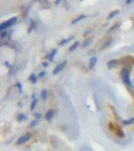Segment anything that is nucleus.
Instances as JSON below:
<instances>
[{"label": "nucleus", "mask_w": 134, "mask_h": 151, "mask_svg": "<svg viewBox=\"0 0 134 151\" xmlns=\"http://www.w3.org/2000/svg\"><path fill=\"white\" fill-rule=\"evenodd\" d=\"M86 17H87V15H84V14H83V15H80V16H78L76 19H74V20L72 21V23H73V24H76L77 22H79V21H81V20L85 19Z\"/></svg>", "instance_id": "2"}, {"label": "nucleus", "mask_w": 134, "mask_h": 151, "mask_svg": "<svg viewBox=\"0 0 134 151\" xmlns=\"http://www.w3.org/2000/svg\"><path fill=\"white\" fill-rule=\"evenodd\" d=\"M59 2H61V0H58V1H55V4H59Z\"/></svg>", "instance_id": "6"}, {"label": "nucleus", "mask_w": 134, "mask_h": 151, "mask_svg": "<svg viewBox=\"0 0 134 151\" xmlns=\"http://www.w3.org/2000/svg\"><path fill=\"white\" fill-rule=\"evenodd\" d=\"M132 1H134V0H126V3H127V4H130Z\"/></svg>", "instance_id": "5"}, {"label": "nucleus", "mask_w": 134, "mask_h": 151, "mask_svg": "<svg viewBox=\"0 0 134 151\" xmlns=\"http://www.w3.org/2000/svg\"><path fill=\"white\" fill-rule=\"evenodd\" d=\"M118 13H119V11H118V10H115V11H113V12L110 13V15L108 16V18H112V17H114V16H116Z\"/></svg>", "instance_id": "3"}, {"label": "nucleus", "mask_w": 134, "mask_h": 151, "mask_svg": "<svg viewBox=\"0 0 134 151\" xmlns=\"http://www.w3.org/2000/svg\"><path fill=\"white\" fill-rule=\"evenodd\" d=\"M78 44H79V42H76L75 44H74V45H73V47H71V50H75V48L77 47V45H78Z\"/></svg>", "instance_id": "4"}, {"label": "nucleus", "mask_w": 134, "mask_h": 151, "mask_svg": "<svg viewBox=\"0 0 134 151\" xmlns=\"http://www.w3.org/2000/svg\"><path fill=\"white\" fill-rule=\"evenodd\" d=\"M16 21H17V17H12V18H10L9 20L3 22V23L0 25V30H1V31H4V30H5L7 27H9L10 25H12L14 22H16Z\"/></svg>", "instance_id": "1"}]
</instances>
